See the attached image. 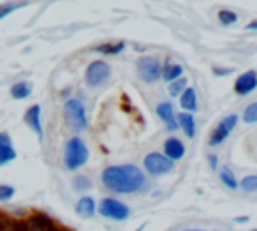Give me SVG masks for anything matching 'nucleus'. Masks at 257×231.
<instances>
[{
  "instance_id": "nucleus-34",
  "label": "nucleus",
  "mask_w": 257,
  "mask_h": 231,
  "mask_svg": "<svg viewBox=\"0 0 257 231\" xmlns=\"http://www.w3.org/2000/svg\"><path fill=\"white\" fill-rule=\"evenodd\" d=\"M143 229H145V225H141V227H137L135 231H143Z\"/></svg>"
},
{
  "instance_id": "nucleus-24",
  "label": "nucleus",
  "mask_w": 257,
  "mask_h": 231,
  "mask_svg": "<svg viewBox=\"0 0 257 231\" xmlns=\"http://www.w3.org/2000/svg\"><path fill=\"white\" fill-rule=\"evenodd\" d=\"M219 22L223 24V26H233L235 22H237V14L233 12V10H219Z\"/></svg>"
},
{
  "instance_id": "nucleus-7",
  "label": "nucleus",
  "mask_w": 257,
  "mask_h": 231,
  "mask_svg": "<svg viewBox=\"0 0 257 231\" xmlns=\"http://www.w3.org/2000/svg\"><path fill=\"white\" fill-rule=\"evenodd\" d=\"M237 121H239L237 114H227V117H223V119L217 123V127L213 129V133H211V137H209V145H211V147H217V145L225 143V139H227V137L231 135V131L237 127Z\"/></svg>"
},
{
  "instance_id": "nucleus-35",
  "label": "nucleus",
  "mask_w": 257,
  "mask_h": 231,
  "mask_svg": "<svg viewBox=\"0 0 257 231\" xmlns=\"http://www.w3.org/2000/svg\"><path fill=\"white\" fill-rule=\"evenodd\" d=\"M189 231H199V229H189Z\"/></svg>"
},
{
  "instance_id": "nucleus-4",
  "label": "nucleus",
  "mask_w": 257,
  "mask_h": 231,
  "mask_svg": "<svg viewBox=\"0 0 257 231\" xmlns=\"http://www.w3.org/2000/svg\"><path fill=\"white\" fill-rule=\"evenodd\" d=\"M20 231H60V229H58V223L46 213L32 211L28 213V217L20 221Z\"/></svg>"
},
{
  "instance_id": "nucleus-31",
  "label": "nucleus",
  "mask_w": 257,
  "mask_h": 231,
  "mask_svg": "<svg viewBox=\"0 0 257 231\" xmlns=\"http://www.w3.org/2000/svg\"><path fill=\"white\" fill-rule=\"evenodd\" d=\"M209 165H211V169H217V157L215 155H209Z\"/></svg>"
},
{
  "instance_id": "nucleus-6",
  "label": "nucleus",
  "mask_w": 257,
  "mask_h": 231,
  "mask_svg": "<svg viewBox=\"0 0 257 231\" xmlns=\"http://www.w3.org/2000/svg\"><path fill=\"white\" fill-rule=\"evenodd\" d=\"M108 76H110V66L104 60H92L84 72V80L88 86H100L104 80H108Z\"/></svg>"
},
{
  "instance_id": "nucleus-26",
  "label": "nucleus",
  "mask_w": 257,
  "mask_h": 231,
  "mask_svg": "<svg viewBox=\"0 0 257 231\" xmlns=\"http://www.w3.org/2000/svg\"><path fill=\"white\" fill-rule=\"evenodd\" d=\"M239 185H241V189L247 191V193L257 191V175H247V177H243Z\"/></svg>"
},
{
  "instance_id": "nucleus-29",
  "label": "nucleus",
  "mask_w": 257,
  "mask_h": 231,
  "mask_svg": "<svg viewBox=\"0 0 257 231\" xmlns=\"http://www.w3.org/2000/svg\"><path fill=\"white\" fill-rule=\"evenodd\" d=\"M18 6H20V4H12V2H8V4H0V20L6 18L8 14H12Z\"/></svg>"
},
{
  "instance_id": "nucleus-14",
  "label": "nucleus",
  "mask_w": 257,
  "mask_h": 231,
  "mask_svg": "<svg viewBox=\"0 0 257 231\" xmlns=\"http://www.w3.org/2000/svg\"><path fill=\"white\" fill-rule=\"evenodd\" d=\"M163 155H165L169 161H173V163H175V161H181V159L185 157V145H183L179 139H173V137H171V139L165 141V153H163Z\"/></svg>"
},
{
  "instance_id": "nucleus-13",
  "label": "nucleus",
  "mask_w": 257,
  "mask_h": 231,
  "mask_svg": "<svg viewBox=\"0 0 257 231\" xmlns=\"http://www.w3.org/2000/svg\"><path fill=\"white\" fill-rule=\"evenodd\" d=\"M157 114H159V119L167 125V131H177V129H179V125H177V114H175L171 102H159Z\"/></svg>"
},
{
  "instance_id": "nucleus-19",
  "label": "nucleus",
  "mask_w": 257,
  "mask_h": 231,
  "mask_svg": "<svg viewBox=\"0 0 257 231\" xmlns=\"http://www.w3.org/2000/svg\"><path fill=\"white\" fill-rule=\"evenodd\" d=\"M30 94H32V84H30V82L20 80V82H16V84H12V86H10V96H12V98H16V100L28 98Z\"/></svg>"
},
{
  "instance_id": "nucleus-28",
  "label": "nucleus",
  "mask_w": 257,
  "mask_h": 231,
  "mask_svg": "<svg viewBox=\"0 0 257 231\" xmlns=\"http://www.w3.org/2000/svg\"><path fill=\"white\" fill-rule=\"evenodd\" d=\"M14 193H16V189L12 185H0V203L10 201L14 197Z\"/></svg>"
},
{
  "instance_id": "nucleus-30",
  "label": "nucleus",
  "mask_w": 257,
  "mask_h": 231,
  "mask_svg": "<svg viewBox=\"0 0 257 231\" xmlns=\"http://www.w3.org/2000/svg\"><path fill=\"white\" fill-rule=\"evenodd\" d=\"M229 72H231V68H215L217 76H223V74H229Z\"/></svg>"
},
{
  "instance_id": "nucleus-32",
  "label": "nucleus",
  "mask_w": 257,
  "mask_h": 231,
  "mask_svg": "<svg viewBox=\"0 0 257 231\" xmlns=\"http://www.w3.org/2000/svg\"><path fill=\"white\" fill-rule=\"evenodd\" d=\"M247 30H257V20H251V22L247 24Z\"/></svg>"
},
{
  "instance_id": "nucleus-27",
  "label": "nucleus",
  "mask_w": 257,
  "mask_h": 231,
  "mask_svg": "<svg viewBox=\"0 0 257 231\" xmlns=\"http://www.w3.org/2000/svg\"><path fill=\"white\" fill-rule=\"evenodd\" d=\"M72 187H74L78 193H82V191L90 189V179H88V177H84V175H78V177H74V179H72Z\"/></svg>"
},
{
  "instance_id": "nucleus-23",
  "label": "nucleus",
  "mask_w": 257,
  "mask_h": 231,
  "mask_svg": "<svg viewBox=\"0 0 257 231\" xmlns=\"http://www.w3.org/2000/svg\"><path fill=\"white\" fill-rule=\"evenodd\" d=\"M243 121H245L247 125L257 123V100L245 106V110H243Z\"/></svg>"
},
{
  "instance_id": "nucleus-1",
  "label": "nucleus",
  "mask_w": 257,
  "mask_h": 231,
  "mask_svg": "<svg viewBox=\"0 0 257 231\" xmlns=\"http://www.w3.org/2000/svg\"><path fill=\"white\" fill-rule=\"evenodd\" d=\"M100 181L104 189L122 195H131L147 187L145 173L137 165H110L100 173Z\"/></svg>"
},
{
  "instance_id": "nucleus-12",
  "label": "nucleus",
  "mask_w": 257,
  "mask_h": 231,
  "mask_svg": "<svg viewBox=\"0 0 257 231\" xmlns=\"http://www.w3.org/2000/svg\"><path fill=\"white\" fill-rule=\"evenodd\" d=\"M24 123L34 131L38 139H42V121H40V104H30L24 112Z\"/></svg>"
},
{
  "instance_id": "nucleus-3",
  "label": "nucleus",
  "mask_w": 257,
  "mask_h": 231,
  "mask_svg": "<svg viewBox=\"0 0 257 231\" xmlns=\"http://www.w3.org/2000/svg\"><path fill=\"white\" fill-rule=\"evenodd\" d=\"M64 112V121L72 131H84L88 121H86V110L80 98H68L62 106Z\"/></svg>"
},
{
  "instance_id": "nucleus-18",
  "label": "nucleus",
  "mask_w": 257,
  "mask_h": 231,
  "mask_svg": "<svg viewBox=\"0 0 257 231\" xmlns=\"http://www.w3.org/2000/svg\"><path fill=\"white\" fill-rule=\"evenodd\" d=\"M179 102H181V108L187 110L189 114L197 110V92L193 88H185L183 94L179 96Z\"/></svg>"
},
{
  "instance_id": "nucleus-20",
  "label": "nucleus",
  "mask_w": 257,
  "mask_h": 231,
  "mask_svg": "<svg viewBox=\"0 0 257 231\" xmlns=\"http://www.w3.org/2000/svg\"><path fill=\"white\" fill-rule=\"evenodd\" d=\"M0 231H20V221H16L8 213L0 211Z\"/></svg>"
},
{
  "instance_id": "nucleus-16",
  "label": "nucleus",
  "mask_w": 257,
  "mask_h": 231,
  "mask_svg": "<svg viewBox=\"0 0 257 231\" xmlns=\"http://www.w3.org/2000/svg\"><path fill=\"white\" fill-rule=\"evenodd\" d=\"M177 125H179V129L185 131L187 137H191V139L195 137V133H197V125H195L193 114H189V112H179V114H177Z\"/></svg>"
},
{
  "instance_id": "nucleus-21",
  "label": "nucleus",
  "mask_w": 257,
  "mask_h": 231,
  "mask_svg": "<svg viewBox=\"0 0 257 231\" xmlns=\"http://www.w3.org/2000/svg\"><path fill=\"white\" fill-rule=\"evenodd\" d=\"M221 181H223V185L227 187V189H237L239 187V181H237V177L233 175V171L229 169V167H221Z\"/></svg>"
},
{
  "instance_id": "nucleus-17",
  "label": "nucleus",
  "mask_w": 257,
  "mask_h": 231,
  "mask_svg": "<svg viewBox=\"0 0 257 231\" xmlns=\"http://www.w3.org/2000/svg\"><path fill=\"white\" fill-rule=\"evenodd\" d=\"M161 76H163V80H167V82H175V80H179V78L183 76V66L177 64V62H167V64L161 68Z\"/></svg>"
},
{
  "instance_id": "nucleus-36",
  "label": "nucleus",
  "mask_w": 257,
  "mask_h": 231,
  "mask_svg": "<svg viewBox=\"0 0 257 231\" xmlns=\"http://www.w3.org/2000/svg\"><path fill=\"white\" fill-rule=\"evenodd\" d=\"M253 231H257V229H253Z\"/></svg>"
},
{
  "instance_id": "nucleus-5",
  "label": "nucleus",
  "mask_w": 257,
  "mask_h": 231,
  "mask_svg": "<svg viewBox=\"0 0 257 231\" xmlns=\"http://www.w3.org/2000/svg\"><path fill=\"white\" fill-rule=\"evenodd\" d=\"M96 211H98L102 217L112 219V221H124V219L131 215V209H128L122 201L112 199V197H104V199H100Z\"/></svg>"
},
{
  "instance_id": "nucleus-25",
  "label": "nucleus",
  "mask_w": 257,
  "mask_h": 231,
  "mask_svg": "<svg viewBox=\"0 0 257 231\" xmlns=\"http://www.w3.org/2000/svg\"><path fill=\"white\" fill-rule=\"evenodd\" d=\"M185 88H187V78H183V76H181L179 80H175V82L169 84V92H171V96H181Z\"/></svg>"
},
{
  "instance_id": "nucleus-9",
  "label": "nucleus",
  "mask_w": 257,
  "mask_h": 231,
  "mask_svg": "<svg viewBox=\"0 0 257 231\" xmlns=\"http://www.w3.org/2000/svg\"><path fill=\"white\" fill-rule=\"evenodd\" d=\"M145 171L147 173H151V175H165V173H169L171 169H173V161H169L165 155H161V153H149L147 157H145Z\"/></svg>"
},
{
  "instance_id": "nucleus-33",
  "label": "nucleus",
  "mask_w": 257,
  "mask_h": 231,
  "mask_svg": "<svg viewBox=\"0 0 257 231\" xmlns=\"http://www.w3.org/2000/svg\"><path fill=\"white\" fill-rule=\"evenodd\" d=\"M249 217H235V223H247Z\"/></svg>"
},
{
  "instance_id": "nucleus-15",
  "label": "nucleus",
  "mask_w": 257,
  "mask_h": 231,
  "mask_svg": "<svg viewBox=\"0 0 257 231\" xmlns=\"http://www.w3.org/2000/svg\"><path fill=\"white\" fill-rule=\"evenodd\" d=\"M74 209H76V213H78L80 217H84V219H90V217L96 213V203H94V199H92V197H88V195H82V197L76 201Z\"/></svg>"
},
{
  "instance_id": "nucleus-10",
  "label": "nucleus",
  "mask_w": 257,
  "mask_h": 231,
  "mask_svg": "<svg viewBox=\"0 0 257 231\" xmlns=\"http://www.w3.org/2000/svg\"><path fill=\"white\" fill-rule=\"evenodd\" d=\"M14 159H16V149L12 145V137L6 131H2L0 133V167L12 163Z\"/></svg>"
},
{
  "instance_id": "nucleus-11",
  "label": "nucleus",
  "mask_w": 257,
  "mask_h": 231,
  "mask_svg": "<svg viewBox=\"0 0 257 231\" xmlns=\"http://www.w3.org/2000/svg\"><path fill=\"white\" fill-rule=\"evenodd\" d=\"M255 86H257V72H255V70H247V72H243V74L235 80V92L241 94V96L253 92Z\"/></svg>"
},
{
  "instance_id": "nucleus-8",
  "label": "nucleus",
  "mask_w": 257,
  "mask_h": 231,
  "mask_svg": "<svg viewBox=\"0 0 257 231\" xmlns=\"http://www.w3.org/2000/svg\"><path fill=\"white\" fill-rule=\"evenodd\" d=\"M137 72L143 82H155L161 76V62L155 56H143L137 62Z\"/></svg>"
},
{
  "instance_id": "nucleus-22",
  "label": "nucleus",
  "mask_w": 257,
  "mask_h": 231,
  "mask_svg": "<svg viewBox=\"0 0 257 231\" xmlns=\"http://www.w3.org/2000/svg\"><path fill=\"white\" fill-rule=\"evenodd\" d=\"M94 50H96V52H100V54H118V52H122V50H124V42H114V44H98Z\"/></svg>"
},
{
  "instance_id": "nucleus-2",
  "label": "nucleus",
  "mask_w": 257,
  "mask_h": 231,
  "mask_svg": "<svg viewBox=\"0 0 257 231\" xmlns=\"http://www.w3.org/2000/svg\"><path fill=\"white\" fill-rule=\"evenodd\" d=\"M64 167L68 171H78L88 161V149L80 137H70L64 145Z\"/></svg>"
}]
</instances>
